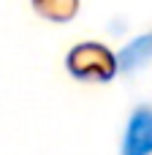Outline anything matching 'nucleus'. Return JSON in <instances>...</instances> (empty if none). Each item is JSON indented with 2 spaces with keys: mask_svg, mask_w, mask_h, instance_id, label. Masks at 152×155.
I'll list each match as a JSON object with an SVG mask.
<instances>
[{
  "mask_svg": "<svg viewBox=\"0 0 152 155\" xmlns=\"http://www.w3.org/2000/svg\"><path fill=\"white\" fill-rule=\"evenodd\" d=\"M122 155H152V109L139 106L125 128Z\"/></svg>",
  "mask_w": 152,
  "mask_h": 155,
  "instance_id": "obj_1",
  "label": "nucleus"
},
{
  "mask_svg": "<svg viewBox=\"0 0 152 155\" xmlns=\"http://www.w3.org/2000/svg\"><path fill=\"white\" fill-rule=\"evenodd\" d=\"M152 57V35H139L136 41H131L125 49H120L117 54V65L122 71H136L139 65H144Z\"/></svg>",
  "mask_w": 152,
  "mask_h": 155,
  "instance_id": "obj_2",
  "label": "nucleus"
}]
</instances>
